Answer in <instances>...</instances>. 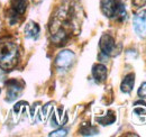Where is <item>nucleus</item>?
<instances>
[{
	"mask_svg": "<svg viewBox=\"0 0 146 137\" xmlns=\"http://www.w3.org/2000/svg\"><path fill=\"white\" fill-rule=\"evenodd\" d=\"M134 29L141 37H146V9L139 10L134 16Z\"/></svg>",
	"mask_w": 146,
	"mask_h": 137,
	"instance_id": "4",
	"label": "nucleus"
},
{
	"mask_svg": "<svg viewBox=\"0 0 146 137\" xmlns=\"http://www.w3.org/2000/svg\"><path fill=\"white\" fill-rule=\"evenodd\" d=\"M0 93H1V89H0Z\"/></svg>",
	"mask_w": 146,
	"mask_h": 137,
	"instance_id": "18",
	"label": "nucleus"
},
{
	"mask_svg": "<svg viewBox=\"0 0 146 137\" xmlns=\"http://www.w3.org/2000/svg\"><path fill=\"white\" fill-rule=\"evenodd\" d=\"M134 84H135V74H134V73L127 74V75L124 78V80H123V82H121V84H120V90H121V92H124V93H129V92L133 90Z\"/></svg>",
	"mask_w": 146,
	"mask_h": 137,
	"instance_id": "8",
	"label": "nucleus"
},
{
	"mask_svg": "<svg viewBox=\"0 0 146 137\" xmlns=\"http://www.w3.org/2000/svg\"><path fill=\"white\" fill-rule=\"evenodd\" d=\"M6 86H7V98H6V100L8 102H11V101L16 100L20 94L21 90H23V84L17 80H11V81L6 82Z\"/></svg>",
	"mask_w": 146,
	"mask_h": 137,
	"instance_id": "6",
	"label": "nucleus"
},
{
	"mask_svg": "<svg viewBox=\"0 0 146 137\" xmlns=\"http://www.w3.org/2000/svg\"><path fill=\"white\" fill-rule=\"evenodd\" d=\"M18 57V49L15 43H0V68L3 71H11L17 65Z\"/></svg>",
	"mask_w": 146,
	"mask_h": 137,
	"instance_id": "1",
	"label": "nucleus"
},
{
	"mask_svg": "<svg viewBox=\"0 0 146 137\" xmlns=\"http://www.w3.org/2000/svg\"><path fill=\"white\" fill-rule=\"evenodd\" d=\"M146 3V0H134V5L136 7H143Z\"/></svg>",
	"mask_w": 146,
	"mask_h": 137,
	"instance_id": "17",
	"label": "nucleus"
},
{
	"mask_svg": "<svg viewBox=\"0 0 146 137\" xmlns=\"http://www.w3.org/2000/svg\"><path fill=\"white\" fill-rule=\"evenodd\" d=\"M80 134L83 136H92V135H97L98 134V129L96 127H93L89 124H83L82 127L80 128Z\"/></svg>",
	"mask_w": 146,
	"mask_h": 137,
	"instance_id": "12",
	"label": "nucleus"
},
{
	"mask_svg": "<svg viewBox=\"0 0 146 137\" xmlns=\"http://www.w3.org/2000/svg\"><path fill=\"white\" fill-rule=\"evenodd\" d=\"M96 120H97V122H99L100 125H104V126H106V125H111V124L115 122L116 116H115L113 111L109 110V111L107 112V115H105L104 117H97Z\"/></svg>",
	"mask_w": 146,
	"mask_h": 137,
	"instance_id": "11",
	"label": "nucleus"
},
{
	"mask_svg": "<svg viewBox=\"0 0 146 137\" xmlns=\"http://www.w3.org/2000/svg\"><path fill=\"white\" fill-rule=\"evenodd\" d=\"M66 134H68V130L61 128V129H57L53 133H51L50 136H66Z\"/></svg>",
	"mask_w": 146,
	"mask_h": 137,
	"instance_id": "15",
	"label": "nucleus"
},
{
	"mask_svg": "<svg viewBox=\"0 0 146 137\" xmlns=\"http://www.w3.org/2000/svg\"><path fill=\"white\" fill-rule=\"evenodd\" d=\"M39 32H40L39 26L37 25L36 23H34V21L28 23L26 25V27H25V34H26V36L28 38H33V39L37 38L38 35H39Z\"/></svg>",
	"mask_w": 146,
	"mask_h": 137,
	"instance_id": "10",
	"label": "nucleus"
},
{
	"mask_svg": "<svg viewBox=\"0 0 146 137\" xmlns=\"http://www.w3.org/2000/svg\"><path fill=\"white\" fill-rule=\"evenodd\" d=\"M137 94H138V97H141L142 99H146V82H143V83L141 84L138 91H137Z\"/></svg>",
	"mask_w": 146,
	"mask_h": 137,
	"instance_id": "14",
	"label": "nucleus"
},
{
	"mask_svg": "<svg viewBox=\"0 0 146 137\" xmlns=\"http://www.w3.org/2000/svg\"><path fill=\"white\" fill-rule=\"evenodd\" d=\"M134 106H135V108H134V114L135 115H138V116L146 115V103L143 100L136 101L134 103Z\"/></svg>",
	"mask_w": 146,
	"mask_h": 137,
	"instance_id": "13",
	"label": "nucleus"
},
{
	"mask_svg": "<svg viewBox=\"0 0 146 137\" xmlns=\"http://www.w3.org/2000/svg\"><path fill=\"white\" fill-rule=\"evenodd\" d=\"M74 59H75L74 53L72 51L65 50V51L58 53V55L56 56V60H55V64L60 68H68L73 64Z\"/></svg>",
	"mask_w": 146,
	"mask_h": 137,
	"instance_id": "5",
	"label": "nucleus"
},
{
	"mask_svg": "<svg viewBox=\"0 0 146 137\" xmlns=\"http://www.w3.org/2000/svg\"><path fill=\"white\" fill-rule=\"evenodd\" d=\"M27 0H11V8L15 13V15L21 16L25 14L27 9Z\"/></svg>",
	"mask_w": 146,
	"mask_h": 137,
	"instance_id": "9",
	"label": "nucleus"
},
{
	"mask_svg": "<svg viewBox=\"0 0 146 137\" xmlns=\"http://www.w3.org/2000/svg\"><path fill=\"white\" fill-rule=\"evenodd\" d=\"M99 46L102 54H105L106 56H112L116 54V43L113 37L109 34H104L101 36L99 41Z\"/></svg>",
	"mask_w": 146,
	"mask_h": 137,
	"instance_id": "3",
	"label": "nucleus"
},
{
	"mask_svg": "<svg viewBox=\"0 0 146 137\" xmlns=\"http://www.w3.org/2000/svg\"><path fill=\"white\" fill-rule=\"evenodd\" d=\"M107 68L104 64H94L92 67V75L94 78V80L98 83H101L104 81H106L107 79Z\"/></svg>",
	"mask_w": 146,
	"mask_h": 137,
	"instance_id": "7",
	"label": "nucleus"
},
{
	"mask_svg": "<svg viewBox=\"0 0 146 137\" xmlns=\"http://www.w3.org/2000/svg\"><path fill=\"white\" fill-rule=\"evenodd\" d=\"M101 11L108 18H117L119 20L126 18V9L120 0H101Z\"/></svg>",
	"mask_w": 146,
	"mask_h": 137,
	"instance_id": "2",
	"label": "nucleus"
},
{
	"mask_svg": "<svg viewBox=\"0 0 146 137\" xmlns=\"http://www.w3.org/2000/svg\"><path fill=\"white\" fill-rule=\"evenodd\" d=\"M25 106H27V103L23 102V101L16 103V104L14 106V112H15V114H19V112H20V110H21V108H24Z\"/></svg>",
	"mask_w": 146,
	"mask_h": 137,
	"instance_id": "16",
	"label": "nucleus"
}]
</instances>
